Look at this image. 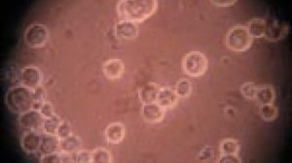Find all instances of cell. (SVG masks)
<instances>
[{"instance_id": "cell-1", "label": "cell", "mask_w": 292, "mask_h": 163, "mask_svg": "<svg viewBox=\"0 0 292 163\" xmlns=\"http://www.w3.org/2000/svg\"><path fill=\"white\" fill-rule=\"evenodd\" d=\"M157 8L155 0H124L118 3L117 12L122 20L138 22L150 18Z\"/></svg>"}, {"instance_id": "cell-2", "label": "cell", "mask_w": 292, "mask_h": 163, "mask_svg": "<svg viewBox=\"0 0 292 163\" xmlns=\"http://www.w3.org/2000/svg\"><path fill=\"white\" fill-rule=\"evenodd\" d=\"M34 103L32 90L24 86L15 87L7 91L5 104L8 109L18 115H22L30 110Z\"/></svg>"}, {"instance_id": "cell-3", "label": "cell", "mask_w": 292, "mask_h": 163, "mask_svg": "<svg viewBox=\"0 0 292 163\" xmlns=\"http://www.w3.org/2000/svg\"><path fill=\"white\" fill-rule=\"evenodd\" d=\"M252 43V37L246 30V27L236 26L232 28L226 37L227 47L235 52H244L250 49Z\"/></svg>"}, {"instance_id": "cell-4", "label": "cell", "mask_w": 292, "mask_h": 163, "mask_svg": "<svg viewBox=\"0 0 292 163\" xmlns=\"http://www.w3.org/2000/svg\"><path fill=\"white\" fill-rule=\"evenodd\" d=\"M206 58L200 52H192L183 59L184 72L191 77H201L206 70Z\"/></svg>"}, {"instance_id": "cell-5", "label": "cell", "mask_w": 292, "mask_h": 163, "mask_svg": "<svg viewBox=\"0 0 292 163\" xmlns=\"http://www.w3.org/2000/svg\"><path fill=\"white\" fill-rule=\"evenodd\" d=\"M49 32L45 25L34 24L30 26L24 34L26 43L32 48H41L48 42Z\"/></svg>"}, {"instance_id": "cell-6", "label": "cell", "mask_w": 292, "mask_h": 163, "mask_svg": "<svg viewBox=\"0 0 292 163\" xmlns=\"http://www.w3.org/2000/svg\"><path fill=\"white\" fill-rule=\"evenodd\" d=\"M265 22L264 36L269 41L276 42L286 36L288 32V25L284 21L280 19H269L265 20Z\"/></svg>"}, {"instance_id": "cell-7", "label": "cell", "mask_w": 292, "mask_h": 163, "mask_svg": "<svg viewBox=\"0 0 292 163\" xmlns=\"http://www.w3.org/2000/svg\"><path fill=\"white\" fill-rule=\"evenodd\" d=\"M18 122H20V126L22 129L26 131H36L41 127H43L45 118L41 115L39 111L30 110L20 115Z\"/></svg>"}, {"instance_id": "cell-8", "label": "cell", "mask_w": 292, "mask_h": 163, "mask_svg": "<svg viewBox=\"0 0 292 163\" xmlns=\"http://www.w3.org/2000/svg\"><path fill=\"white\" fill-rule=\"evenodd\" d=\"M20 82L24 87L34 90L41 85L42 74L40 70L34 66L26 67L20 74Z\"/></svg>"}, {"instance_id": "cell-9", "label": "cell", "mask_w": 292, "mask_h": 163, "mask_svg": "<svg viewBox=\"0 0 292 163\" xmlns=\"http://www.w3.org/2000/svg\"><path fill=\"white\" fill-rule=\"evenodd\" d=\"M115 36L121 40H132L138 35V27L136 22L121 20L114 28Z\"/></svg>"}, {"instance_id": "cell-10", "label": "cell", "mask_w": 292, "mask_h": 163, "mask_svg": "<svg viewBox=\"0 0 292 163\" xmlns=\"http://www.w3.org/2000/svg\"><path fill=\"white\" fill-rule=\"evenodd\" d=\"M142 116L147 123H159L164 117V109L162 108L157 102L144 104L142 109Z\"/></svg>"}, {"instance_id": "cell-11", "label": "cell", "mask_w": 292, "mask_h": 163, "mask_svg": "<svg viewBox=\"0 0 292 163\" xmlns=\"http://www.w3.org/2000/svg\"><path fill=\"white\" fill-rule=\"evenodd\" d=\"M41 138L42 136H40L36 131H28L22 138V149L28 154L36 153L40 148Z\"/></svg>"}, {"instance_id": "cell-12", "label": "cell", "mask_w": 292, "mask_h": 163, "mask_svg": "<svg viewBox=\"0 0 292 163\" xmlns=\"http://www.w3.org/2000/svg\"><path fill=\"white\" fill-rule=\"evenodd\" d=\"M125 71V64L117 58L110 59L104 65V73L106 78L114 80L120 78Z\"/></svg>"}, {"instance_id": "cell-13", "label": "cell", "mask_w": 292, "mask_h": 163, "mask_svg": "<svg viewBox=\"0 0 292 163\" xmlns=\"http://www.w3.org/2000/svg\"><path fill=\"white\" fill-rule=\"evenodd\" d=\"M60 139L56 135H51V134L45 133L41 138L39 152L43 156L56 153V151L60 149Z\"/></svg>"}, {"instance_id": "cell-14", "label": "cell", "mask_w": 292, "mask_h": 163, "mask_svg": "<svg viewBox=\"0 0 292 163\" xmlns=\"http://www.w3.org/2000/svg\"><path fill=\"white\" fill-rule=\"evenodd\" d=\"M160 88L152 83L144 85L138 92V97L144 104H150L157 101V97L160 91Z\"/></svg>"}, {"instance_id": "cell-15", "label": "cell", "mask_w": 292, "mask_h": 163, "mask_svg": "<svg viewBox=\"0 0 292 163\" xmlns=\"http://www.w3.org/2000/svg\"><path fill=\"white\" fill-rule=\"evenodd\" d=\"M178 96L176 93V91L164 88V89H161L159 91L156 102L162 108H172L178 103Z\"/></svg>"}, {"instance_id": "cell-16", "label": "cell", "mask_w": 292, "mask_h": 163, "mask_svg": "<svg viewBox=\"0 0 292 163\" xmlns=\"http://www.w3.org/2000/svg\"><path fill=\"white\" fill-rule=\"evenodd\" d=\"M125 128L121 124H112L106 129V138L110 144H118L124 139Z\"/></svg>"}, {"instance_id": "cell-17", "label": "cell", "mask_w": 292, "mask_h": 163, "mask_svg": "<svg viewBox=\"0 0 292 163\" xmlns=\"http://www.w3.org/2000/svg\"><path fill=\"white\" fill-rule=\"evenodd\" d=\"M81 148V141L80 139L72 134L70 136L60 139V149L62 153L66 154H74L78 152Z\"/></svg>"}, {"instance_id": "cell-18", "label": "cell", "mask_w": 292, "mask_h": 163, "mask_svg": "<svg viewBox=\"0 0 292 163\" xmlns=\"http://www.w3.org/2000/svg\"><path fill=\"white\" fill-rule=\"evenodd\" d=\"M256 99L260 105L273 104L274 100V91L273 87L265 86L260 89H257Z\"/></svg>"}, {"instance_id": "cell-19", "label": "cell", "mask_w": 292, "mask_h": 163, "mask_svg": "<svg viewBox=\"0 0 292 163\" xmlns=\"http://www.w3.org/2000/svg\"><path fill=\"white\" fill-rule=\"evenodd\" d=\"M265 25H266V22L264 19L254 18L250 21L246 27V30L250 36L260 38V37L264 36Z\"/></svg>"}, {"instance_id": "cell-20", "label": "cell", "mask_w": 292, "mask_h": 163, "mask_svg": "<svg viewBox=\"0 0 292 163\" xmlns=\"http://www.w3.org/2000/svg\"><path fill=\"white\" fill-rule=\"evenodd\" d=\"M60 125V118L56 115H53L50 118L45 119L44 125H43V130L46 134H51V135H56L58 128Z\"/></svg>"}, {"instance_id": "cell-21", "label": "cell", "mask_w": 292, "mask_h": 163, "mask_svg": "<svg viewBox=\"0 0 292 163\" xmlns=\"http://www.w3.org/2000/svg\"><path fill=\"white\" fill-rule=\"evenodd\" d=\"M111 161V155L110 152L106 149L100 148L94 150L92 153V163H110Z\"/></svg>"}, {"instance_id": "cell-22", "label": "cell", "mask_w": 292, "mask_h": 163, "mask_svg": "<svg viewBox=\"0 0 292 163\" xmlns=\"http://www.w3.org/2000/svg\"><path fill=\"white\" fill-rule=\"evenodd\" d=\"M259 113H260L261 118L266 122H273L278 115L276 109L273 104L261 105V107L259 109Z\"/></svg>"}, {"instance_id": "cell-23", "label": "cell", "mask_w": 292, "mask_h": 163, "mask_svg": "<svg viewBox=\"0 0 292 163\" xmlns=\"http://www.w3.org/2000/svg\"><path fill=\"white\" fill-rule=\"evenodd\" d=\"M221 155H237L238 143L233 139H226L220 145Z\"/></svg>"}, {"instance_id": "cell-24", "label": "cell", "mask_w": 292, "mask_h": 163, "mask_svg": "<svg viewBox=\"0 0 292 163\" xmlns=\"http://www.w3.org/2000/svg\"><path fill=\"white\" fill-rule=\"evenodd\" d=\"M191 92V85L189 83L188 80H180L178 85H176V93L178 94V97L182 98H185L188 97L189 94Z\"/></svg>"}, {"instance_id": "cell-25", "label": "cell", "mask_w": 292, "mask_h": 163, "mask_svg": "<svg viewBox=\"0 0 292 163\" xmlns=\"http://www.w3.org/2000/svg\"><path fill=\"white\" fill-rule=\"evenodd\" d=\"M73 158V163H92V153L89 151H78L74 154H72Z\"/></svg>"}, {"instance_id": "cell-26", "label": "cell", "mask_w": 292, "mask_h": 163, "mask_svg": "<svg viewBox=\"0 0 292 163\" xmlns=\"http://www.w3.org/2000/svg\"><path fill=\"white\" fill-rule=\"evenodd\" d=\"M242 94L248 99H254L256 98L257 87L254 83H246L242 87Z\"/></svg>"}, {"instance_id": "cell-27", "label": "cell", "mask_w": 292, "mask_h": 163, "mask_svg": "<svg viewBox=\"0 0 292 163\" xmlns=\"http://www.w3.org/2000/svg\"><path fill=\"white\" fill-rule=\"evenodd\" d=\"M72 134V129L70 125L68 123H66V122L60 123V127L58 128L56 136L60 139H64V138H66V137L70 136Z\"/></svg>"}, {"instance_id": "cell-28", "label": "cell", "mask_w": 292, "mask_h": 163, "mask_svg": "<svg viewBox=\"0 0 292 163\" xmlns=\"http://www.w3.org/2000/svg\"><path fill=\"white\" fill-rule=\"evenodd\" d=\"M40 163H60V155L54 153V154H50V155H44L41 160Z\"/></svg>"}, {"instance_id": "cell-29", "label": "cell", "mask_w": 292, "mask_h": 163, "mask_svg": "<svg viewBox=\"0 0 292 163\" xmlns=\"http://www.w3.org/2000/svg\"><path fill=\"white\" fill-rule=\"evenodd\" d=\"M32 93H34V101H44V99H45V95H46V92H45L44 88H43L41 85L36 87V89H34V90H32Z\"/></svg>"}, {"instance_id": "cell-30", "label": "cell", "mask_w": 292, "mask_h": 163, "mask_svg": "<svg viewBox=\"0 0 292 163\" xmlns=\"http://www.w3.org/2000/svg\"><path fill=\"white\" fill-rule=\"evenodd\" d=\"M40 113L41 115L47 119V118H50L54 115L53 113V108H52V105L48 102H44L43 105H42V108L40 109Z\"/></svg>"}, {"instance_id": "cell-31", "label": "cell", "mask_w": 292, "mask_h": 163, "mask_svg": "<svg viewBox=\"0 0 292 163\" xmlns=\"http://www.w3.org/2000/svg\"><path fill=\"white\" fill-rule=\"evenodd\" d=\"M214 151L212 148H210V147L206 148L202 152L201 156H200V161H202V162L210 161V160H212L214 158Z\"/></svg>"}, {"instance_id": "cell-32", "label": "cell", "mask_w": 292, "mask_h": 163, "mask_svg": "<svg viewBox=\"0 0 292 163\" xmlns=\"http://www.w3.org/2000/svg\"><path fill=\"white\" fill-rule=\"evenodd\" d=\"M220 163H240V160L236 155H222L220 160Z\"/></svg>"}, {"instance_id": "cell-33", "label": "cell", "mask_w": 292, "mask_h": 163, "mask_svg": "<svg viewBox=\"0 0 292 163\" xmlns=\"http://www.w3.org/2000/svg\"><path fill=\"white\" fill-rule=\"evenodd\" d=\"M237 1L234 0V1H212V3L218 5V6H231V5H234Z\"/></svg>"}, {"instance_id": "cell-34", "label": "cell", "mask_w": 292, "mask_h": 163, "mask_svg": "<svg viewBox=\"0 0 292 163\" xmlns=\"http://www.w3.org/2000/svg\"><path fill=\"white\" fill-rule=\"evenodd\" d=\"M43 103H44V101H34V103L32 105V110L40 112V109L42 108Z\"/></svg>"}]
</instances>
